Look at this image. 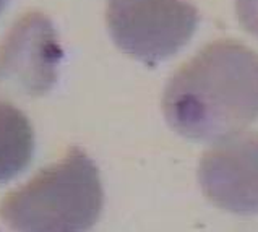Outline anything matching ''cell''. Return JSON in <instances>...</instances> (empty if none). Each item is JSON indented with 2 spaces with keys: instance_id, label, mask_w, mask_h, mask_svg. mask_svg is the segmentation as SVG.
Here are the masks:
<instances>
[{
  "instance_id": "obj_1",
  "label": "cell",
  "mask_w": 258,
  "mask_h": 232,
  "mask_svg": "<svg viewBox=\"0 0 258 232\" xmlns=\"http://www.w3.org/2000/svg\"><path fill=\"white\" fill-rule=\"evenodd\" d=\"M163 112L182 137L221 141L258 121V54L235 41L203 47L164 89Z\"/></svg>"
},
{
  "instance_id": "obj_2",
  "label": "cell",
  "mask_w": 258,
  "mask_h": 232,
  "mask_svg": "<svg viewBox=\"0 0 258 232\" xmlns=\"http://www.w3.org/2000/svg\"><path fill=\"white\" fill-rule=\"evenodd\" d=\"M104 206L99 169L83 149L38 172L0 203L13 232H90Z\"/></svg>"
},
{
  "instance_id": "obj_3",
  "label": "cell",
  "mask_w": 258,
  "mask_h": 232,
  "mask_svg": "<svg viewBox=\"0 0 258 232\" xmlns=\"http://www.w3.org/2000/svg\"><path fill=\"white\" fill-rule=\"evenodd\" d=\"M106 23L123 54L154 67L187 46L200 13L187 0H110Z\"/></svg>"
},
{
  "instance_id": "obj_4",
  "label": "cell",
  "mask_w": 258,
  "mask_h": 232,
  "mask_svg": "<svg viewBox=\"0 0 258 232\" xmlns=\"http://www.w3.org/2000/svg\"><path fill=\"white\" fill-rule=\"evenodd\" d=\"M63 49L54 23L28 12L0 42V91L39 98L54 88Z\"/></svg>"
},
{
  "instance_id": "obj_5",
  "label": "cell",
  "mask_w": 258,
  "mask_h": 232,
  "mask_svg": "<svg viewBox=\"0 0 258 232\" xmlns=\"http://www.w3.org/2000/svg\"><path fill=\"white\" fill-rule=\"evenodd\" d=\"M198 181L216 206L240 216L258 214V133L218 141L203 154Z\"/></svg>"
},
{
  "instance_id": "obj_6",
  "label": "cell",
  "mask_w": 258,
  "mask_h": 232,
  "mask_svg": "<svg viewBox=\"0 0 258 232\" xmlns=\"http://www.w3.org/2000/svg\"><path fill=\"white\" fill-rule=\"evenodd\" d=\"M34 154V129L23 110L0 99V184L23 172Z\"/></svg>"
},
{
  "instance_id": "obj_7",
  "label": "cell",
  "mask_w": 258,
  "mask_h": 232,
  "mask_svg": "<svg viewBox=\"0 0 258 232\" xmlns=\"http://www.w3.org/2000/svg\"><path fill=\"white\" fill-rule=\"evenodd\" d=\"M235 13L244 29L258 37V0H235Z\"/></svg>"
},
{
  "instance_id": "obj_8",
  "label": "cell",
  "mask_w": 258,
  "mask_h": 232,
  "mask_svg": "<svg viewBox=\"0 0 258 232\" xmlns=\"http://www.w3.org/2000/svg\"><path fill=\"white\" fill-rule=\"evenodd\" d=\"M7 5V0H0V13H2V10H4V7Z\"/></svg>"
}]
</instances>
